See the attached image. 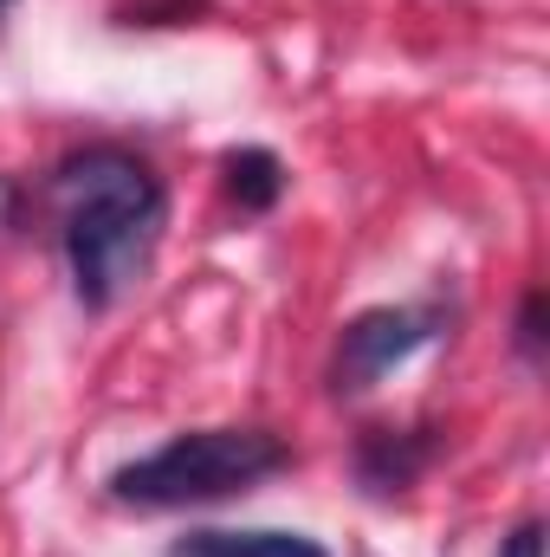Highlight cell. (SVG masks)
<instances>
[{"label": "cell", "instance_id": "52a82bcc", "mask_svg": "<svg viewBox=\"0 0 550 557\" xmlns=\"http://www.w3.org/2000/svg\"><path fill=\"white\" fill-rule=\"evenodd\" d=\"M499 557H545V525H518Z\"/></svg>", "mask_w": 550, "mask_h": 557}, {"label": "cell", "instance_id": "8992f818", "mask_svg": "<svg viewBox=\"0 0 550 557\" xmlns=\"http://www.w3.org/2000/svg\"><path fill=\"white\" fill-rule=\"evenodd\" d=\"M227 188H234L240 208H273L278 188H285L278 156L273 149H234V156H227Z\"/></svg>", "mask_w": 550, "mask_h": 557}, {"label": "cell", "instance_id": "7a4b0ae2", "mask_svg": "<svg viewBox=\"0 0 550 557\" xmlns=\"http://www.w3.org/2000/svg\"><path fill=\"white\" fill-rule=\"evenodd\" d=\"M278 467H291V447L266 428H195L162 441L155 454H142L130 467L111 473V499L124 506H195V499H221V493H247L253 480H266Z\"/></svg>", "mask_w": 550, "mask_h": 557}, {"label": "cell", "instance_id": "5b68a950", "mask_svg": "<svg viewBox=\"0 0 550 557\" xmlns=\"http://www.w3.org/2000/svg\"><path fill=\"white\" fill-rule=\"evenodd\" d=\"M421 467H427V441H414V434H370L363 454H357V473H363L370 493H396V486H409Z\"/></svg>", "mask_w": 550, "mask_h": 557}, {"label": "cell", "instance_id": "6da1fadb", "mask_svg": "<svg viewBox=\"0 0 550 557\" xmlns=\"http://www.w3.org/2000/svg\"><path fill=\"white\" fill-rule=\"evenodd\" d=\"M59 221H65V260L78 278V298L91 311L117 305L162 240V182L130 149H85L59 169Z\"/></svg>", "mask_w": 550, "mask_h": 557}, {"label": "cell", "instance_id": "3957f363", "mask_svg": "<svg viewBox=\"0 0 550 557\" xmlns=\"http://www.w3.org/2000/svg\"><path fill=\"white\" fill-rule=\"evenodd\" d=\"M434 331H427V318L421 311H396V305H383V311H363V318H350L343 324V337H337V396H357V389H370L376 376H389L396 363H409L414 350L427 344Z\"/></svg>", "mask_w": 550, "mask_h": 557}, {"label": "cell", "instance_id": "277c9868", "mask_svg": "<svg viewBox=\"0 0 550 557\" xmlns=\"http://www.w3.org/2000/svg\"><path fill=\"white\" fill-rule=\"evenodd\" d=\"M175 557H330L304 532H188Z\"/></svg>", "mask_w": 550, "mask_h": 557}]
</instances>
